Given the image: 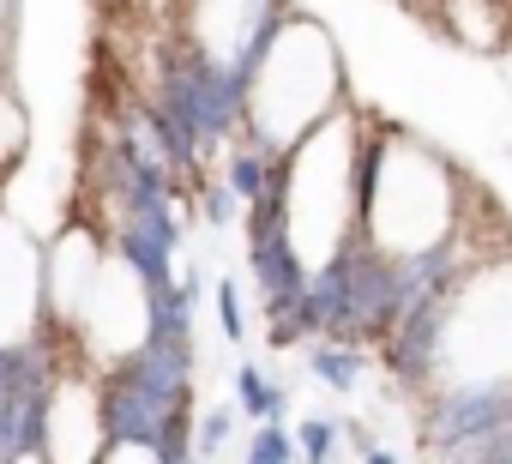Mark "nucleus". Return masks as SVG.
Masks as SVG:
<instances>
[{"mask_svg":"<svg viewBox=\"0 0 512 464\" xmlns=\"http://www.w3.org/2000/svg\"><path fill=\"white\" fill-rule=\"evenodd\" d=\"M362 464H398V458H392L386 446H368V452H362Z\"/></svg>","mask_w":512,"mask_h":464,"instance_id":"9d476101","label":"nucleus"},{"mask_svg":"<svg viewBox=\"0 0 512 464\" xmlns=\"http://www.w3.org/2000/svg\"><path fill=\"white\" fill-rule=\"evenodd\" d=\"M362 350L356 344H308V368L332 386V392H356L362 386Z\"/></svg>","mask_w":512,"mask_h":464,"instance_id":"20e7f679","label":"nucleus"},{"mask_svg":"<svg viewBox=\"0 0 512 464\" xmlns=\"http://www.w3.org/2000/svg\"><path fill=\"white\" fill-rule=\"evenodd\" d=\"M235 440V404H211L205 416H193V458H217Z\"/></svg>","mask_w":512,"mask_h":464,"instance_id":"6e6552de","label":"nucleus"},{"mask_svg":"<svg viewBox=\"0 0 512 464\" xmlns=\"http://www.w3.org/2000/svg\"><path fill=\"white\" fill-rule=\"evenodd\" d=\"M284 19H290V0H181L175 43L217 61V67H229L247 85L253 61L272 49Z\"/></svg>","mask_w":512,"mask_h":464,"instance_id":"f03ea898","label":"nucleus"},{"mask_svg":"<svg viewBox=\"0 0 512 464\" xmlns=\"http://www.w3.org/2000/svg\"><path fill=\"white\" fill-rule=\"evenodd\" d=\"M290 440H296V458H302V464H332V458L344 452V422H332V416H302Z\"/></svg>","mask_w":512,"mask_h":464,"instance_id":"39448f33","label":"nucleus"},{"mask_svg":"<svg viewBox=\"0 0 512 464\" xmlns=\"http://www.w3.org/2000/svg\"><path fill=\"white\" fill-rule=\"evenodd\" d=\"M470 175L428 145L422 133L386 127L380 115L356 121V242L386 260H416L440 248L470 199Z\"/></svg>","mask_w":512,"mask_h":464,"instance_id":"f257e3e1","label":"nucleus"},{"mask_svg":"<svg viewBox=\"0 0 512 464\" xmlns=\"http://www.w3.org/2000/svg\"><path fill=\"white\" fill-rule=\"evenodd\" d=\"M193 211H199L205 229H229V223H241V199H235L223 181H211V175L193 187Z\"/></svg>","mask_w":512,"mask_h":464,"instance_id":"0eeeda50","label":"nucleus"},{"mask_svg":"<svg viewBox=\"0 0 512 464\" xmlns=\"http://www.w3.org/2000/svg\"><path fill=\"white\" fill-rule=\"evenodd\" d=\"M229 392H235V410H241L247 422H272V416H284V404H290V392H284L260 362H241V368L229 374Z\"/></svg>","mask_w":512,"mask_h":464,"instance_id":"7ed1b4c3","label":"nucleus"},{"mask_svg":"<svg viewBox=\"0 0 512 464\" xmlns=\"http://www.w3.org/2000/svg\"><path fill=\"white\" fill-rule=\"evenodd\" d=\"M0 464H37V458H0Z\"/></svg>","mask_w":512,"mask_h":464,"instance_id":"9b49d317","label":"nucleus"},{"mask_svg":"<svg viewBox=\"0 0 512 464\" xmlns=\"http://www.w3.org/2000/svg\"><path fill=\"white\" fill-rule=\"evenodd\" d=\"M211 302H217V326L229 344L247 338V308H241V284L235 278H211Z\"/></svg>","mask_w":512,"mask_h":464,"instance_id":"1a4fd4ad","label":"nucleus"},{"mask_svg":"<svg viewBox=\"0 0 512 464\" xmlns=\"http://www.w3.org/2000/svg\"><path fill=\"white\" fill-rule=\"evenodd\" d=\"M247 464H296V440H290L284 416L253 422V434H247Z\"/></svg>","mask_w":512,"mask_h":464,"instance_id":"423d86ee","label":"nucleus"}]
</instances>
